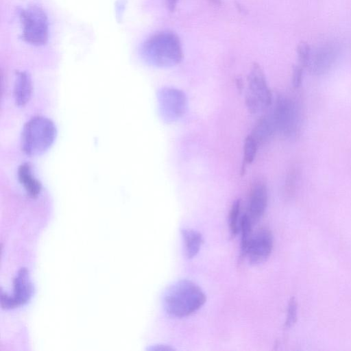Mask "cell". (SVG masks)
<instances>
[{
	"instance_id": "1",
	"label": "cell",
	"mask_w": 351,
	"mask_h": 351,
	"mask_svg": "<svg viewBox=\"0 0 351 351\" xmlns=\"http://www.w3.org/2000/svg\"><path fill=\"white\" fill-rule=\"evenodd\" d=\"M141 54L145 62L158 67L176 65L184 56L180 38L171 31H162L150 36L142 45Z\"/></svg>"
},
{
	"instance_id": "2",
	"label": "cell",
	"mask_w": 351,
	"mask_h": 351,
	"mask_svg": "<svg viewBox=\"0 0 351 351\" xmlns=\"http://www.w3.org/2000/svg\"><path fill=\"white\" fill-rule=\"evenodd\" d=\"M206 300L203 290L193 281L184 279L168 287L164 295L163 304L168 314L183 317L196 312Z\"/></svg>"
},
{
	"instance_id": "3",
	"label": "cell",
	"mask_w": 351,
	"mask_h": 351,
	"mask_svg": "<svg viewBox=\"0 0 351 351\" xmlns=\"http://www.w3.org/2000/svg\"><path fill=\"white\" fill-rule=\"evenodd\" d=\"M57 129L53 121L43 116H35L23 125L21 136V150L29 156L45 153L53 144Z\"/></svg>"
},
{
	"instance_id": "4",
	"label": "cell",
	"mask_w": 351,
	"mask_h": 351,
	"mask_svg": "<svg viewBox=\"0 0 351 351\" xmlns=\"http://www.w3.org/2000/svg\"><path fill=\"white\" fill-rule=\"evenodd\" d=\"M22 26V39L32 45H45L49 37V25L46 13L39 6L33 5L19 10Z\"/></svg>"
},
{
	"instance_id": "5",
	"label": "cell",
	"mask_w": 351,
	"mask_h": 351,
	"mask_svg": "<svg viewBox=\"0 0 351 351\" xmlns=\"http://www.w3.org/2000/svg\"><path fill=\"white\" fill-rule=\"evenodd\" d=\"M247 91L245 105L250 113L256 114L271 104V93L263 71L258 63H254L247 76Z\"/></svg>"
},
{
	"instance_id": "6",
	"label": "cell",
	"mask_w": 351,
	"mask_h": 351,
	"mask_svg": "<svg viewBox=\"0 0 351 351\" xmlns=\"http://www.w3.org/2000/svg\"><path fill=\"white\" fill-rule=\"evenodd\" d=\"M161 117L167 122H172L184 113L186 97L183 91L174 88H161L158 93Z\"/></svg>"
},
{
	"instance_id": "7",
	"label": "cell",
	"mask_w": 351,
	"mask_h": 351,
	"mask_svg": "<svg viewBox=\"0 0 351 351\" xmlns=\"http://www.w3.org/2000/svg\"><path fill=\"white\" fill-rule=\"evenodd\" d=\"M34 287L29 274L26 268H21L13 281L11 295L1 292V306L5 309H12L26 304L31 298Z\"/></svg>"
},
{
	"instance_id": "8",
	"label": "cell",
	"mask_w": 351,
	"mask_h": 351,
	"mask_svg": "<svg viewBox=\"0 0 351 351\" xmlns=\"http://www.w3.org/2000/svg\"><path fill=\"white\" fill-rule=\"evenodd\" d=\"M276 130L291 135L298 127V110L295 104L285 97L276 99L271 114Z\"/></svg>"
},
{
	"instance_id": "9",
	"label": "cell",
	"mask_w": 351,
	"mask_h": 351,
	"mask_svg": "<svg viewBox=\"0 0 351 351\" xmlns=\"http://www.w3.org/2000/svg\"><path fill=\"white\" fill-rule=\"evenodd\" d=\"M273 237L267 228H260L253 234L249 243L245 256L253 265L265 262L270 256L273 249Z\"/></svg>"
},
{
	"instance_id": "10",
	"label": "cell",
	"mask_w": 351,
	"mask_h": 351,
	"mask_svg": "<svg viewBox=\"0 0 351 351\" xmlns=\"http://www.w3.org/2000/svg\"><path fill=\"white\" fill-rule=\"evenodd\" d=\"M267 204V190L261 182L255 183L251 189L247 215L253 224L263 215Z\"/></svg>"
},
{
	"instance_id": "11",
	"label": "cell",
	"mask_w": 351,
	"mask_h": 351,
	"mask_svg": "<svg viewBox=\"0 0 351 351\" xmlns=\"http://www.w3.org/2000/svg\"><path fill=\"white\" fill-rule=\"evenodd\" d=\"M13 97L16 106H24L30 100L33 84L30 74L25 71L16 72Z\"/></svg>"
},
{
	"instance_id": "12",
	"label": "cell",
	"mask_w": 351,
	"mask_h": 351,
	"mask_svg": "<svg viewBox=\"0 0 351 351\" xmlns=\"http://www.w3.org/2000/svg\"><path fill=\"white\" fill-rule=\"evenodd\" d=\"M17 178L27 195L36 198L42 191V184L35 176L32 165L28 162L21 164L17 170Z\"/></svg>"
},
{
	"instance_id": "13",
	"label": "cell",
	"mask_w": 351,
	"mask_h": 351,
	"mask_svg": "<svg viewBox=\"0 0 351 351\" xmlns=\"http://www.w3.org/2000/svg\"><path fill=\"white\" fill-rule=\"evenodd\" d=\"M276 130L271 115L264 116L256 123L250 135L260 146L265 144L271 138Z\"/></svg>"
},
{
	"instance_id": "14",
	"label": "cell",
	"mask_w": 351,
	"mask_h": 351,
	"mask_svg": "<svg viewBox=\"0 0 351 351\" xmlns=\"http://www.w3.org/2000/svg\"><path fill=\"white\" fill-rule=\"evenodd\" d=\"M181 234L184 242V252L188 258L197 255L203 243L202 234L191 228H182Z\"/></svg>"
},
{
	"instance_id": "15",
	"label": "cell",
	"mask_w": 351,
	"mask_h": 351,
	"mask_svg": "<svg viewBox=\"0 0 351 351\" xmlns=\"http://www.w3.org/2000/svg\"><path fill=\"white\" fill-rule=\"evenodd\" d=\"M253 225L246 213L241 216L239 231L241 233V253L243 256H245L247 246L253 235Z\"/></svg>"
},
{
	"instance_id": "16",
	"label": "cell",
	"mask_w": 351,
	"mask_h": 351,
	"mask_svg": "<svg viewBox=\"0 0 351 351\" xmlns=\"http://www.w3.org/2000/svg\"><path fill=\"white\" fill-rule=\"evenodd\" d=\"M240 211H241V200L237 199L235 200L230 208L229 212V228L231 232V234L235 236L239 231L240 229V223L241 218L240 217Z\"/></svg>"
},
{
	"instance_id": "17",
	"label": "cell",
	"mask_w": 351,
	"mask_h": 351,
	"mask_svg": "<svg viewBox=\"0 0 351 351\" xmlns=\"http://www.w3.org/2000/svg\"><path fill=\"white\" fill-rule=\"evenodd\" d=\"M258 145L251 135L247 136L244 141L243 145V165L242 169L246 165L251 164L254 160Z\"/></svg>"
},
{
	"instance_id": "18",
	"label": "cell",
	"mask_w": 351,
	"mask_h": 351,
	"mask_svg": "<svg viewBox=\"0 0 351 351\" xmlns=\"http://www.w3.org/2000/svg\"><path fill=\"white\" fill-rule=\"evenodd\" d=\"M298 304L294 298L290 299L288 307L285 326L287 328L291 327L297 320Z\"/></svg>"
},
{
	"instance_id": "19",
	"label": "cell",
	"mask_w": 351,
	"mask_h": 351,
	"mask_svg": "<svg viewBox=\"0 0 351 351\" xmlns=\"http://www.w3.org/2000/svg\"><path fill=\"white\" fill-rule=\"evenodd\" d=\"M333 51L328 48H322L320 51H317L315 53V56L313 58L315 62V64L317 66L319 64L326 65V64L330 63V62L332 60Z\"/></svg>"
},
{
	"instance_id": "20",
	"label": "cell",
	"mask_w": 351,
	"mask_h": 351,
	"mask_svg": "<svg viewBox=\"0 0 351 351\" xmlns=\"http://www.w3.org/2000/svg\"><path fill=\"white\" fill-rule=\"evenodd\" d=\"M152 350H160V351H172L174 349L167 345H156L150 348Z\"/></svg>"
},
{
	"instance_id": "21",
	"label": "cell",
	"mask_w": 351,
	"mask_h": 351,
	"mask_svg": "<svg viewBox=\"0 0 351 351\" xmlns=\"http://www.w3.org/2000/svg\"><path fill=\"white\" fill-rule=\"evenodd\" d=\"M178 2V0H166V5L168 10L171 12L174 11L177 6Z\"/></svg>"
},
{
	"instance_id": "22",
	"label": "cell",
	"mask_w": 351,
	"mask_h": 351,
	"mask_svg": "<svg viewBox=\"0 0 351 351\" xmlns=\"http://www.w3.org/2000/svg\"><path fill=\"white\" fill-rule=\"evenodd\" d=\"M236 85L237 86L238 90H241L243 88V81L241 78H237L236 80Z\"/></svg>"
},
{
	"instance_id": "23",
	"label": "cell",
	"mask_w": 351,
	"mask_h": 351,
	"mask_svg": "<svg viewBox=\"0 0 351 351\" xmlns=\"http://www.w3.org/2000/svg\"><path fill=\"white\" fill-rule=\"evenodd\" d=\"M211 4L215 5H219L221 3V0H208Z\"/></svg>"
}]
</instances>
